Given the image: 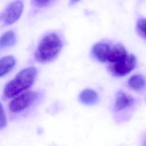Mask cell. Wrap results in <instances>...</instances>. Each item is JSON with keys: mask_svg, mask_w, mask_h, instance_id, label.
<instances>
[{"mask_svg": "<svg viewBox=\"0 0 146 146\" xmlns=\"http://www.w3.org/2000/svg\"><path fill=\"white\" fill-rule=\"evenodd\" d=\"M16 60L14 56L7 55L0 59V78L9 72L14 67Z\"/></svg>", "mask_w": 146, "mask_h": 146, "instance_id": "obj_8", "label": "cell"}, {"mask_svg": "<svg viewBox=\"0 0 146 146\" xmlns=\"http://www.w3.org/2000/svg\"><path fill=\"white\" fill-rule=\"evenodd\" d=\"M16 36L14 33L9 31L0 36V50L13 46L15 42Z\"/></svg>", "mask_w": 146, "mask_h": 146, "instance_id": "obj_10", "label": "cell"}, {"mask_svg": "<svg viewBox=\"0 0 146 146\" xmlns=\"http://www.w3.org/2000/svg\"><path fill=\"white\" fill-rule=\"evenodd\" d=\"M136 64L135 56L127 54L120 60L110 64L109 70L115 76H123L129 74L135 67Z\"/></svg>", "mask_w": 146, "mask_h": 146, "instance_id": "obj_4", "label": "cell"}, {"mask_svg": "<svg viewBox=\"0 0 146 146\" xmlns=\"http://www.w3.org/2000/svg\"><path fill=\"white\" fill-rule=\"evenodd\" d=\"M50 0H35V1L40 6H44L46 5Z\"/></svg>", "mask_w": 146, "mask_h": 146, "instance_id": "obj_14", "label": "cell"}, {"mask_svg": "<svg viewBox=\"0 0 146 146\" xmlns=\"http://www.w3.org/2000/svg\"><path fill=\"white\" fill-rule=\"evenodd\" d=\"M23 9V5L20 1L11 2L6 8L3 15V22L6 25H11L21 17Z\"/></svg>", "mask_w": 146, "mask_h": 146, "instance_id": "obj_5", "label": "cell"}, {"mask_svg": "<svg viewBox=\"0 0 146 146\" xmlns=\"http://www.w3.org/2000/svg\"><path fill=\"white\" fill-rule=\"evenodd\" d=\"M62 42L55 33L45 36L38 46L35 54V59L39 62H46L52 60L61 50Z\"/></svg>", "mask_w": 146, "mask_h": 146, "instance_id": "obj_2", "label": "cell"}, {"mask_svg": "<svg viewBox=\"0 0 146 146\" xmlns=\"http://www.w3.org/2000/svg\"><path fill=\"white\" fill-rule=\"evenodd\" d=\"M137 29L139 34L146 39V19H139L137 22Z\"/></svg>", "mask_w": 146, "mask_h": 146, "instance_id": "obj_12", "label": "cell"}, {"mask_svg": "<svg viewBox=\"0 0 146 146\" xmlns=\"http://www.w3.org/2000/svg\"><path fill=\"white\" fill-rule=\"evenodd\" d=\"M144 146H146V140L144 143Z\"/></svg>", "mask_w": 146, "mask_h": 146, "instance_id": "obj_15", "label": "cell"}, {"mask_svg": "<svg viewBox=\"0 0 146 146\" xmlns=\"http://www.w3.org/2000/svg\"><path fill=\"white\" fill-rule=\"evenodd\" d=\"M134 103L135 99L133 97L123 91H120L116 94L115 109L116 111H120L132 106Z\"/></svg>", "mask_w": 146, "mask_h": 146, "instance_id": "obj_7", "label": "cell"}, {"mask_svg": "<svg viewBox=\"0 0 146 146\" xmlns=\"http://www.w3.org/2000/svg\"><path fill=\"white\" fill-rule=\"evenodd\" d=\"M74 1H79V0H74Z\"/></svg>", "mask_w": 146, "mask_h": 146, "instance_id": "obj_16", "label": "cell"}, {"mask_svg": "<svg viewBox=\"0 0 146 146\" xmlns=\"http://www.w3.org/2000/svg\"><path fill=\"white\" fill-rule=\"evenodd\" d=\"M37 74V70L29 67L20 71L14 79L5 86L2 98L4 100L15 97L29 89L34 83Z\"/></svg>", "mask_w": 146, "mask_h": 146, "instance_id": "obj_1", "label": "cell"}, {"mask_svg": "<svg viewBox=\"0 0 146 146\" xmlns=\"http://www.w3.org/2000/svg\"><path fill=\"white\" fill-rule=\"evenodd\" d=\"M128 84L131 89L133 90H140L145 87V81L142 75H135L129 79Z\"/></svg>", "mask_w": 146, "mask_h": 146, "instance_id": "obj_11", "label": "cell"}, {"mask_svg": "<svg viewBox=\"0 0 146 146\" xmlns=\"http://www.w3.org/2000/svg\"><path fill=\"white\" fill-rule=\"evenodd\" d=\"M39 98V94L33 91H25L11 100L9 110L13 113H19L31 106Z\"/></svg>", "mask_w": 146, "mask_h": 146, "instance_id": "obj_3", "label": "cell"}, {"mask_svg": "<svg viewBox=\"0 0 146 146\" xmlns=\"http://www.w3.org/2000/svg\"><path fill=\"white\" fill-rule=\"evenodd\" d=\"M111 46L106 43H98L92 48V53L99 61L107 62L111 50Z\"/></svg>", "mask_w": 146, "mask_h": 146, "instance_id": "obj_6", "label": "cell"}, {"mask_svg": "<svg viewBox=\"0 0 146 146\" xmlns=\"http://www.w3.org/2000/svg\"><path fill=\"white\" fill-rule=\"evenodd\" d=\"M79 99L83 104H92L98 100V94L92 90L86 89L80 93Z\"/></svg>", "mask_w": 146, "mask_h": 146, "instance_id": "obj_9", "label": "cell"}, {"mask_svg": "<svg viewBox=\"0 0 146 146\" xmlns=\"http://www.w3.org/2000/svg\"><path fill=\"white\" fill-rule=\"evenodd\" d=\"M7 124V119L3 107L0 102V129L5 128Z\"/></svg>", "mask_w": 146, "mask_h": 146, "instance_id": "obj_13", "label": "cell"}]
</instances>
